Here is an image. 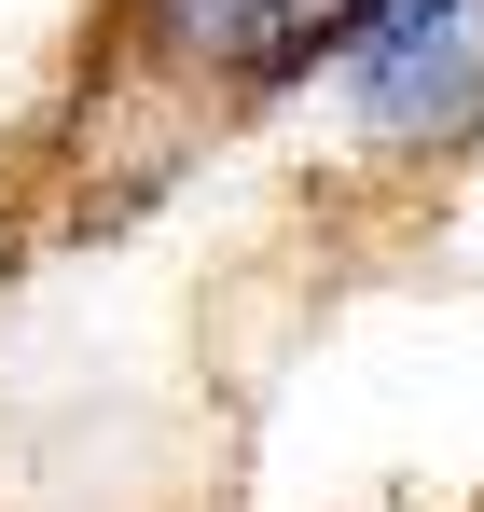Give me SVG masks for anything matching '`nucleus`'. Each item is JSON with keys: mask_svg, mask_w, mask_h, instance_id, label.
<instances>
[{"mask_svg": "<svg viewBox=\"0 0 484 512\" xmlns=\"http://www.w3.org/2000/svg\"><path fill=\"white\" fill-rule=\"evenodd\" d=\"M346 97L374 139H471L484 125V0H374L346 42Z\"/></svg>", "mask_w": 484, "mask_h": 512, "instance_id": "1", "label": "nucleus"}, {"mask_svg": "<svg viewBox=\"0 0 484 512\" xmlns=\"http://www.w3.org/2000/svg\"><path fill=\"white\" fill-rule=\"evenodd\" d=\"M166 14H180V42H222V56H305L360 0H166Z\"/></svg>", "mask_w": 484, "mask_h": 512, "instance_id": "2", "label": "nucleus"}]
</instances>
